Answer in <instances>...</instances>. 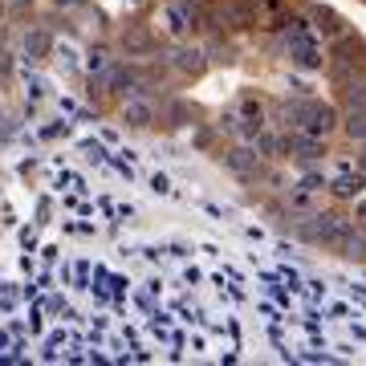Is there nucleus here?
<instances>
[{
	"instance_id": "f257e3e1",
	"label": "nucleus",
	"mask_w": 366,
	"mask_h": 366,
	"mask_svg": "<svg viewBox=\"0 0 366 366\" xmlns=\"http://www.w3.org/2000/svg\"><path fill=\"white\" fill-rule=\"evenodd\" d=\"M289 61L297 69H322L326 66V53H322V41H314L305 29L289 33Z\"/></svg>"
},
{
	"instance_id": "f03ea898",
	"label": "nucleus",
	"mask_w": 366,
	"mask_h": 366,
	"mask_svg": "<svg viewBox=\"0 0 366 366\" xmlns=\"http://www.w3.org/2000/svg\"><path fill=\"white\" fill-rule=\"evenodd\" d=\"M216 21L228 29H252L257 25V4L252 0H228L220 13H216Z\"/></svg>"
},
{
	"instance_id": "7ed1b4c3",
	"label": "nucleus",
	"mask_w": 366,
	"mask_h": 366,
	"mask_svg": "<svg viewBox=\"0 0 366 366\" xmlns=\"http://www.w3.org/2000/svg\"><path fill=\"white\" fill-rule=\"evenodd\" d=\"M171 66L179 69L183 78H199L208 69V53L199 49V45H179V49L171 53Z\"/></svg>"
},
{
	"instance_id": "20e7f679",
	"label": "nucleus",
	"mask_w": 366,
	"mask_h": 366,
	"mask_svg": "<svg viewBox=\"0 0 366 366\" xmlns=\"http://www.w3.org/2000/svg\"><path fill=\"white\" fill-rule=\"evenodd\" d=\"M224 167L236 171V175H244V179H252L261 171V147H232L224 155Z\"/></svg>"
},
{
	"instance_id": "39448f33",
	"label": "nucleus",
	"mask_w": 366,
	"mask_h": 366,
	"mask_svg": "<svg viewBox=\"0 0 366 366\" xmlns=\"http://www.w3.org/2000/svg\"><path fill=\"white\" fill-rule=\"evenodd\" d=\"M122 122L134 127V131H147V127L155 122V106L143 102V98H127V102H122Z\"/></svg>"
},
{
	"instance_id": "423d86ee",
	"label": "nucleus",
	"mask_w": 366,
	"mask_h": 366,
	"mask_svg": "<svg viewBox=\"0 0 366 366\" xmlns=\"http://www.w3.org/2000/svg\"><path fill=\"white\" fill-rule=\"evenodd\" d=\"M289 151H293V159H301V163H317V159L326 155V143L317 139V134H293L289 139Z\"/></svg>"
},
{
	"instance_id": "0eeeda50",
	"label": "nucleus",
	"mask_w": 366,
	"mask_h": 366,
	"mask_svg": "<svg viewBox=\"0 0 366 366\" xmlns=\"http://www.w3.org/2000/svg\"><path fill=\"white\" fill-rule=\"evenodd\" d=\"M122 49H127V57H139V53L151 49V33H147V25H127L122 29Z\"/></svg>"
},
{
	"instance_id": "6e6552de",
	"label": "nucleus",
	"mask_w": 366,
	"mask_h": 366,
	"mask_svg": "<svg viewBox=\"0 0 366 366\" xmlns=\"http://www.w3.org/2000/svg\"><path fill=\"white\" fill-rule=\"evenodd\" d=\"M366 175H350V171H342V175H334V183H330V192L338 199H354L358 192H362Z\"/></svg>"
},
{
	"instance_id": "1a4fd4ad",
	"label": "nucleus",
	"mask_w": 366,
	"mask_h": 366,
	"mask_svg": "<svg viewBox=\"0 0 366 366\" xmlns=\"http://www.w3.org/2000/svg\"><path fill=\"white\" fill-rule=\"evenodd\" d=\"M49 49H53V37L45 33V29H33L25 37V53L33 57V61H41V57H49Z\"/></svg>"
},
{
	"instance_id": "9d476101",
	"label": "nucleus",
	"mask_w": 366,
	"mask_h": 366,
	"mask_svg": "<svg viewBox=\"0 0 366 366\" xmlns=\"http://www.w3.org/2000/svg\"><path fill=\"white\" fill-rule=\"evenodd\" d=\"M338 257H346V261H366V232H362V228H354L350 240L342 244Z\"/></svg>"
},
{
	"instance_id": "9b49d317",
	"label": "nucleus",
	"mask_w": 366,
	"mask_h": 366,
	"mask_svg": "<svg viewBox=\"0 0 366 366\" xmlns=\"http://www.w3.org/2000/svg\"><path fill=\"white\" fill-rule=\"evenodd\" d=\"M342 127L350 131V139H366V106H350L346 118H342Z\"/></svg>"
},
{
	"instance_id": "f8f14e48",
	"label": "nucleus",
	"mask_w": 366,
	"mask_h": 366,
	"mask_svg": "<svg viewBox=\"0 0 366 366\" xmlns=\"http://www.w3.org/2000/svg\"><path fill=\"white\" fill-rule=\"evenodd\" d=\"M261 155H285L289 151V134H257Z\"/></svg>"
},
{
	"instance_id": "ddd939ff",
	"label": "nucleus",
	"mask_w": 366,
	"mask_h": 366,
	"mask_svg": "<svg viewBox=\"0 0 366 366\" xmlns=\"http://www.w3.org/2000/svg\"><path fill=\"white\" fill-rule=\"evenodd\" d=\"M342 98H346V110L350 106H366V81H346L342 86Z\"/></svg>"
},
{
	"instance_id": "4468645a",
	"label": "nucleus",
	"mask_w": 366,
	"mask_h": 366,
	"mask_svg": "<svg viewBox=\"0 0 366 366\" xmlns=\"http://www.w3.org/2000/svg\"><path fill=\"white\" fill-rule=\"evenodd\" d=\"M317 25L326 29V33H342V25H338V16L330 13V9H317Z\"/></svg>"
},
{
	"instance_id": "2eb2a0df",
	"label": "nucleus",
	"mask_w": 366,
	"mask_h": 366,
	"mask_svg": "<svg viewBox=\"0 0 366 366\" xmlns=\"http://www.w3.org/2000/svg\"><path fill=\"white\" fill-rule=\"evenodd\" d=\"M358 167H362V175H366V151H362V159H358Z\"/></svg>"
},
{
	"instance_id": "dca6fc26",
	"label": "nucleus",
	"mask_w": 366,
	"mask_h": 366,
	"mask_svg": "<svg viewBox=\"0 0 366 366\" xmlns=\"http://www.w3.org/2000/svg\"><path fill=\"white\" fill-rule=\"evenodd\" d=\"M57 4H78V0H57Z\"/></svg>"
}]
</instances>
